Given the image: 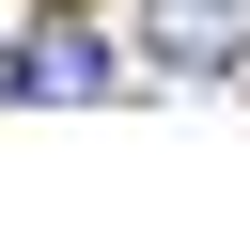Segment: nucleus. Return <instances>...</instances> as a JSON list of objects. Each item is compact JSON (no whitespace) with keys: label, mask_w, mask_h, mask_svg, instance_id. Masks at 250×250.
I'll return each instance as SVG.
<instances>
[{"label":"nucleus","mask_w":250,"mask_h":250,"mask_svg":"<svg viewBox=\"0 0 250 250\" xmlns=\"http://www.w3.org/2000/svg\"><path fill=\"white\" fill-rule=\"evenodd\" d=\"M0 78H16V94H47V109H109V94H125L109 31H78V16H47V31H31V47L0 62Z\"/></svg>","instance_id":"nucleus-1"},{"label":"nucleus","mask_w":250,"mask_h":250,"mask_svg":"<svg viewBox=\"0 0 250 250\" xmlns=\"http://www.w3.org/2000/svg\"><path fill=\"white\" fill-rule=\"evenodd\" d=\"M141 47L172 78H234L250 62V0H141Z\"/></svg>","instance_id":"nucleus-2"}]
</instances>
